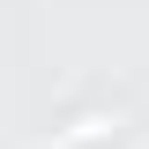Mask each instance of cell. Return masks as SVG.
Segmentation results:
<instances>
[{
	"label": "cell",
	"instance_id": "obj_1",
	"mask_svg": "<svg viewBox=\"0 0 149 149\" xmlns=\"http://www.w3.org/2000/svg\"><path fill=\"white\" fill-rule=\"evenodd\" d=\"M112 127H119L112 112H90V119H74L67 134H52V142H45V149H74V142H97V134H112Z\"/></svg>",
	"mask_w": 149,
	"mask_h": 149
}]
</instances>
